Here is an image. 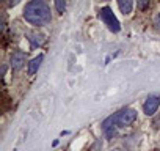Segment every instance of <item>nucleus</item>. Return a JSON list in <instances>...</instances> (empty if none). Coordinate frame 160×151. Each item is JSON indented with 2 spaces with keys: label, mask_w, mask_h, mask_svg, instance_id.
Wrapping results in <instances>:
<instances>
[{
  "label": "nucleus",
  "mask_w": 160,
  "mask_h": 151,
  "mask_svg": "<svg viewBox=\"0 0 160 151\" xmlns=\"http://www.w3.org/2000/svg\"><path fill=\"white\" fill-rule=\"evenodd\" d=\"M24 19L27 22H30L32 25H46L52 19L50 8L46 2H42V0L28 2L24 8Z\"/></svg>",
  "instance_id": "obj_1"
},
{
  "label": "nucleus",
  "mask_w": 160,
  "mask_h": 151,
  "mask_svg": "<svg viewBox=\"0 0 160 151\" xmlns=\"http://www.w3.org/2000/svg\"><path fill=\"white\" fill-rule=\"evenodd\" d=\"M99 18L104 21V24H105L113 33H118V32L121 30V25H119V22H118V19H116V16L113 14V11H112L110 7H104V8H101V11H99Z\"/></svg>",
  "instance_id": "obj_2"
},
{
  "label": "nucleus",
  "mask_w": 160,
  "mask_h": 151,
  "mask_svg": "<svg viewBox=\"0 0 160 151\" xmlns=\"http://www.w3.org/2000/svg\"><path fill=\"white\" fill-rule=\"evenodd\" d=\"M135 120H137V112L133 109H122L121 112H118L115 115V123H116L118 128L130 126Z\"/></svg>",
  "instance_id": "obj_3"
},
{
  "label": "nucleus",
  "mask_w": 160,
  "mask_h": 151,
  "mask_svg": "<svg viewBox=\"0 0 160 151\" xmlns=\"http://www.w3.org/2000/svg\"><path fill=\"white\" fill-rule=\"evenodd\" d=\"M158 106H160V96L158 95H149L146 98L144 104H143V112L151 117V115H154L157 112Z\"/></svg>",
  "instance_id": "obj_4"
},
{
  "label": "nucleus",
  "mask_w": 160,
  "mask_h": 151,
  "mask_svg": "<svg viewBox=\"0 0 160 151\" xmlns=\"http://www.w3.org/2000/svg\"><path fill=\"white\" fill-rule=\"evenodd\" d=\"M25 61H27V54H25L24 50H16V52H13V55H11V58H10L11 68H13L14 71H19V69L25 65Z\"/></svg>",
  "instance_id": "obj_5"
},
{
  "label": "nucleus",
  "mask_w": 160,
  "mask_h": 151,
  "mask_svg": "<svg viewBox=\"0 0 160 151\" xmlns=\"http://www.w3.org/2000/svg\"><path fill=\"white\" fill-rule=\"evenodd\" d=\"M116 123H115V117H108L104 123H102V131H104V134H105V137L110 140V138H113L115 137V134H116Z\"/></svg>",
  "instance_id": "obj_6"
},
{
  "label": "nucleus",
  "mask_w": 160,
  "mask_h": 151,
  "mask_svg": "<svg viewBox=\"0 0 160 151\" xmlns=\"http://www.w3.org/2000/svg\"><path fill=\"white\" fill-rule=\"evenodd\" d=\"M42 55H38V57H35L30 63H28V76H33L38 69H39V66H41V61H42Z\"/></svg>",
  "instance_id": "obj_7"
},
{
  "label": "nucleus",
  "mask_w": 160,
  "mask_h": 151,
  "mask_svg": "<svg viewBox=\"0 0 160 151\" xmlns=\"http://www.w3.org/2000/svg\"><path fill=\"white\" fill-rule=\"evenodd\" d=\"M28 41H30L32 47L41 46V44L44 43V35H41V33H30V35H28Z\"/></svg>",
  "instance_id": "obj_8"
},
{
  "label": "nucleus",
  "mask_w": 160,
  "mask_h": 151,
  "mask_svg": "<svg viewBox=\"0 0 160 151\" xmlns=\"http://www.w3.org/2000/svg\"><path fill=\"white\" fill-rule=\"evenodd\" d=\"M118 7H119L122 14H129L133 8V3L130 2V0H126V2H118Z\"/></svg>",
  "instance_id": "obj_9"
},
{
  "label": "nucleus",
  "mask_w": 160,
  "mask_h": 151,
  "mask_svg": "<svg viewBox=\"0 0 160 151\" xmlns=\"http://www.w3.org/2000/svg\"><path fill=\"white\" fill-rule=\"evenodd\" d=\"M55 8H57L60 13H63V11H64V8H66V3H64V2H61V0H57V2H55Z\"/></svg>",
  "instance_id": "obj_10"
},
{
  "label": "nucleus",
  "mask_w": 160,
  "mask_h": 151,
  "mask_svg": "<svg viewBox=\"0 0 160 151\" xmlns=\"http://www.w3.org/2000/svg\"><path fill=\"white\" fill-rule=\"evenodd\" d=\"M154 24H155V27H157V29L160 30V13H158V14L155 16V21H154Z\"/></svg>",
  "instance_id": "obj_11"
},
{
  "label": "nucleus",
  "mask_w": 160,
  "mask_h": 151,
  "mask_svg": "<svg viewBox=\"0 0 160 151\" xmlns=\"http://www.w3.org/2000/svg\"><path fill=\"white\" fill-rule=\"evenodd\" d=\"M148 5H149V2H138V8H141V10L148 8Z\"/></svg>",
  "instance_id": "obj_12"
}]
</instances>
